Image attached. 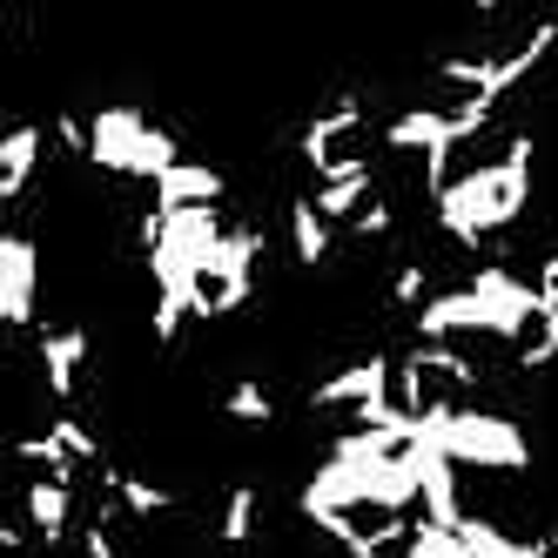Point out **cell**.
<instances>
[{"label":"cell","instance_id":"obj_1","mask_svg":"<svg viewBox=\"0 0 558 558\" xmlns=\"http://www.w3.org/2000/svg\"><path fill=\"white\" fill-rule=\"evenodd\" d=\"M532 189H538V135L518 129L492 169L458 175L430 195V222L437 235H451V250L485 263L492 243H505V229L532 216Z\"/></svg>","mask_w":558,"mask_h":558},{"label":"cell","instance_id":"obj_2","mask_svg":"<svg viewBox=\"0 0 558 558\" xmlns=\"http://www.w3.org/2000/svg\"><path fill=\"white\" fill-rule=\"evenodd\" d=\"M182 162V142L169 129H155L142 101H101L88 114V169L114 175V182H162Z\"/></svg>","mask_w":558,"mask_h":558},{"label":"cell","instance_id":"obj_3","mask_svg":"<svg viewBox=\"0 0 558 558\" xmlns=\"http://www.w3.org/2000/svg\"><path fill=\"white\" fill-rule=\"evenodd\" d=\"M477 390H485V377L451 343H411L404 356H390V404L411 424H437V417L471 411Z\"/></svg>","mask_w":558,"mask_h":558},{"label":"cell","instance_id":"obj_4","mask_svg":"<svg viewBox=\"0 0 558 558\" xmlns=\"http://www.w3.org/2000/svg\"><path fill=\"white\" fill-rule=\"evenodd\" d=\"M417 430H424V445L458 471H492V477H525L532 471V437L511 411L471 404L458 417H437V424H417Z\"/></svg>","mask_w":558,"mask_h":558},{"label":"cell","instance_id":"obj_5","mask_svg":"<svg viewBox=\"0 0 558 558\" xmlns=\"http://www.w3.org/2000/svg\"><path fill=\"white\" fill-rule=\"evenodd\" d=\"M88 364H95V337H88L82 316L34 330V371H41V390H48V404H54V411H74V404H82Z\"/></svg>","mask_w":558,"mask_h":558},{"label":"cell","instance_id":"obj_6","mask_svg":"<svg viewBox=\"0 0 558 558\" xmlns=\"http://www.w3.org/2000/svg\"><path fill=\"white\" fill-rule=\"evenodd\" d=\"M0 330H41V235L0 229Z\"/></svg>","mask_w":558,"mask_h":558},{"label":"cell","instance_id":"obj_7","mask_svg":"<svg viewBox=\"0 0 558 558\" xmlns=\"http://www.w3.org/2000/svg\"><path fill=\"white\" fill-rule=\"evenodd\" d=\"M384 397H390V356H384V350H371V356H350V364L324 371V377L310 384L303 404H310L316 417H337V411H343V424H350L356 411L384 404Z\"/></svg>","mask_w":558,"mask_h":558},{"label":"cell","instance_id":"obj_8","mask_svg":"<svg viewBox=\"0 0 558 558\" xmlns=\"http://www.w3.org/2000/svg\"><path fill=\"white\" fill-rule=\"evenodd\" d=\"M505 364H511V377H545V371L558 364V303L538 296V303L505 330Z\"/></svg>","mask_w":558,"mask_h":558},{"label":"cell","instance_id":"obj_9","mask_svg":"<svg viewBox=\"0 0 558 558\" xmlns=\"http://www.w3.org/2000/svg\"><path fill=\"white\" fill-rule=\"evenodd\" d=\"M229 195V175L216 169V162H195V155H182V162L148 189V203L155 209H216Z\"/></svg>","mask_w":558,"mask_h":558},{"label":"cell","instance_id":"obj_10","mask_svg":"<svg viewBox=\"0 0 558 558\" xmlns=\"http://www.w3.org/2000/svg\"><path fill=\"white\" fill-rule=\"evenodd\" d=\"M283 229H290V256H296L303 269H324V263H330L337 229L316 216V203H310L303 189H290V203H283Z\"/></svg>","mask_w":558,"mask_h":558},{"label":"cell","instance_id":"obj_11","mask_svg":"<svg viewBox=\"0 0 558 558\" xmlns=\"http://www.w3.org/2000/svg\"><path fill=\"white\" fill-rule=\"evenodd\" d=\"M256 525H263V485H250V477H235V485L222 492L216 551H243V545H256Z\"/></svg>","mask_w":558,"mask_h":558},{"label":"cell","instance_id":"obj_12","mask_svg":"<svg viewBox=\"0 0 558 558\" xmlns=\"http://www.w3.org/2000/svg\"><path fill=\"white\" fill-rule=\"evenodd\" d=\"M222 417H229L235 430H269V424H276V397L263 390L256 371H235V377H229V390H222Z\"/></svg>","mask_w":558,"mask_h":558},{"label":"cell","instance_id":"obj_13","mask_svg":"<svg viewBox=\"0 0 558 558\" xmlns=\"http://www.w3.org/2000/svg\"><path fill=\"white\" fill-rule=\"evenodd\" d=\"M404 558H464V545H458V532L417 525V532H411V545H404Z\"/></svg>","mask_w":558,"mask_h":558}]
</instances>
